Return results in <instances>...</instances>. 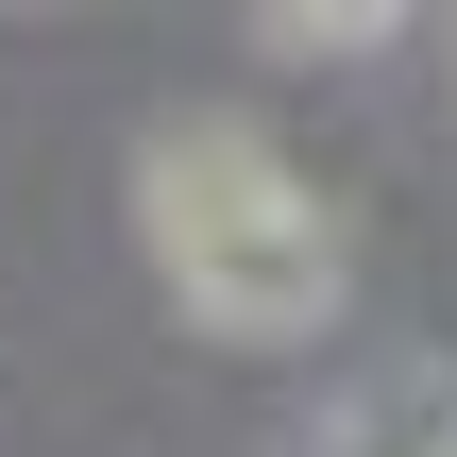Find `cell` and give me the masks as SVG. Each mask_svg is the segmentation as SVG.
Returning <instances> with one entry per match:
<instances>
[{
    "label": "cell",
    "instance_id": "1",
    "mask_svg": "<svg viewBox=\"0 0 457 457\" xmlns=\"http://www.w3.org/2000/svg\"><path fill=\"white\" fill-rule=\"evenodd\" d=\"M136 237L170 271V305L204 339H322L356 254H339V204L271 153V119H153L136 136Z\"/></svg>",
    "mask_w": 457,
    "mask_h": 457
},
{
    "label": "cell",
    "instance_id": "2",
    "mask_svg": "<svg viewBox=\"0 0 457 457\" xmlns=\"http://www.w3.org/2000/svg\"><path fill=\"white\" fill-rule=\"evenodd\" d=\"M322 457H457V390L441 373H373V390L322 424Z\"/></svg>",
    "mask_w": 457,
    "mask_h": 457
},
{
    "label": "cell",
    "instance_id": "3",
    "mask_svg": "<svg viewBox=\"0 0 457 457\" xmlns=\"http://www.w3.org/2000/svg\"><path fill=\"white\" fill-rule=\"evenodd\" d=\"M254 51L271 68H356V51H390V17H254Z\"/></svg>",
    "mask_w": 457,
    "mask_h": 457
},
{
    "label": "cell",
    "instance_id": "4",
    "mask_svg": "<svg viewBox=\"0 0 457 457\" xmlns=\"http://www.w3.org/2000/svg\"><path fill=\"white\" fill-rule=\"evenodd\" d=\"M441 68H457V34H441Z\"/></svg>",
    "mask_w": 457,
    "mask_h": 457
}]
</instances>
